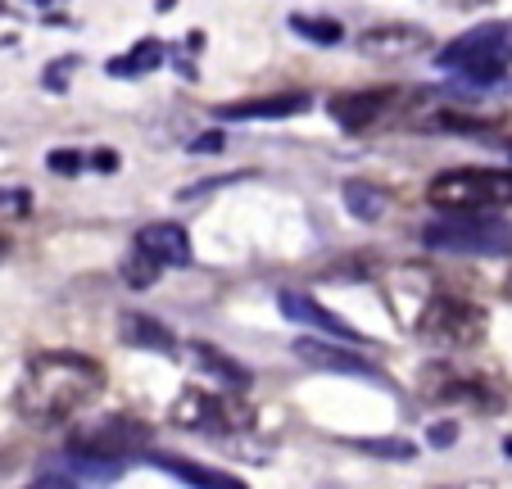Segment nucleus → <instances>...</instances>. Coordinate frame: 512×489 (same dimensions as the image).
<instances>
[{
  "instance_id": "obj_4",
  "label": "nucleus",
  "mask_w": 512,
  "mask_h": 489,
  "mask_svg": "<svg viewBox=\"0 0 512 489\" xmlns=\"http://www.w3.org/2000/svg\"><path fill=\"white\" fill-rule=\"evenodd\" d=\"M168 417H173V426L195 431V435H209V440H232V435L254 431V422H259V413H254L241 394L200 390V385H191V390L177 394L173 408H168Z\"/></svg>"
},
{
  "instance_id": "obj_7",
  "label": "nucleus",
  "mask_w": 512,
  "mask_h": 489,
  "mask_svg": "<svg viewBox=\"0 0 512 489\" xmlns=\"http://www.w3.org/2000/svg\"><path fill=\"white\" fill-rule=\"evenodd\" d=\"M426 250L440 254H481V259H499V254H512V222L503 218H440L422 231Z\"/></svg>"
},
{
  "instance_id": "obj_31",
  "label": "nucleus",
  "mask_w": 512,
  "mask_h": 489,
  "mask_svg": "<svg viewBox=\"0 0 512 489\" xmlns=\"http://www.w3.org/2000/svg\"><path fill=\"white\" fill-rule=\"evenodd\" d=\"M508 159H512V145H508Z\"/></svg>"
},
{
  "instance_id": "obj_5",
  "label": "nucleus",
  "mask_w": 512,
  "mask_h": 489,
  "mask_svg": "<svg viewBox=\"0 0 512 489\" xmlns=\"http://www.w3.org/2000/svg\"><path fill=\"white\" fill-rule=\"evenodd\" d=\"M435 64L458 73L463 82L490 87V82H499L512 64V23L499 19V23H481V28L463 32V37H454L440 55H435Z\"/></svg>"
},
{
  "instance_id": "obj_11",
  "label": "nucleus",
  "mask_w": 512,
  "mask_h": 489,
  "mask_svg": "<svg viewBox=\"0 0 512 489\" xmlns=\"http://www.w3.org/2000/svg\"><path fill=\"white\" fill-rule=\"evenodd\" d=\"M277 308L286 313V322L313 326V331H322V336H331V340H345V345H358V331H354V326H349L340 313L322 308L313 295H300V290H281V295H277Z\"/></svg>"
},
{
  "instance_id": "obj_32",
  "label": "nucleus",
  "mask_w": 512,
  "mask_h": 489,
  "mask_svg": "<svg viewBox=\"0 0 512 489\" xmlns=\"http://www.w3.org/2000/svg\"><path fill=\"white\" fill-rule=\"evenodd\" d=\"M0 250H5V240H0Z\"/></svg>"
},
{
  "instance_id": "obj_2",
  "label": "nucleus",
  "mask_w": 512,
  "mask_h": 489,
  "mask_svg": "<svg viewBox=\"0 0 512 489\" xmlns=\"http://www.w3.org/2000/svg\"><path fill=\"white\" fill-rule=\"evenodd\" d=\"M105 394V367L87 354H32L14 385V408L19 417L37 426H55L68 417L87 413L91 403Z\"/></svg>"
},
{
  "instance_id": "obj_23",
  "label": "nucleus",
  "mask_w": 512,
  "mask_h": 489,
  "mask_svg": "<svg viewBox=\"0 0 512 489\" xmlns=\"http://www.w3.org/2000/svg\"><path fill=\"white\" fill-rule=\"evenodd\" d=\"M223 145H227L223 132H204V136H195V141H191V154H218Z\"/></svg>"
},
{
  "instance_id": "obj_26",
  "label": "nucleus",
  "mask_w": 512,
  "mask_h": 489,
  "mask_svg": "<svg viewBox=\"0 0 512 489\" xmlns=\"http://www.w3.org/2000/svg\"><path fill=\"white\" fill-rule=\"evenodd\" d=\"M0 209H14V213H28V195H23V191H0Z\"/></svg>"
},
{
  "instance_id": "obj_12",
  "label": "nucleus",
  "mask_w": 512,
  "mask_h": 489,
  "mask_svg": "<svg viewBox=\"0 0 512 489\" xmlns=\"http://www.w3.org/2000/svg\"><path fill=\"white\" fill-rule=\"evenodd\" d=\"M295 354L309 367H327V372H345V376H377V367L349 345H327V340H295Z\"/></svg>"
},
{
  "instance_id": "obj_17",
  "label": "nucleus",
  "mask_w": 512,
  "mask_h": 489,
  "mask_svg": "<svg viewBox=\"0 0 512 489\" xmlns=\"http://www.w3.org/2000/svg\"><path fill=\"white\" fill-rule=\"evenodd\" d=\"M345 209L354 213L358 222H381L386 218V209H390V195L381 191L377 182H345Z\"/></svg>"
},
{
  "instance_id": "obj_15",
  "label": "nucleus",
  "mask_w": 512,
  "mask_h": 489,
  "mask_svg": "<svg viewBox=\"0 0 512 489\" xmlns=\"http://www.w3.org/2000/svg\"><path fill=\"white\" fill-rule=\"evenodd\" d=\"M118 336H123L127 345H136V349H159V354H173V349H177L173 331H168L159 317H145V313H123Z\"/></svg>"
},
{
  "instance_id": "obj_24",
  "label": "nucleus",
  "mask_w": 512,
  "mask_h": 489,
  "mask_svg": "<svg viewBox=\"0 0 512 489\" xmlns=\"http://www.w3.org/2000/svg\"><path fill=\"white\" fill-rule=\"evenodd\" d=\"M28 489H78V480H68L64 471H46V476H41L37 485H28Z\"/></svg>"
},
{
  "instance_id": "obj_3",
  "label": "nucleus",
  "mask_w": 512,
  "mask_h": 489,
  "mask_svg": "<svg viewBox=\"0 0 512 489\" xmlns=\"http://www.w3.org/2000/svg\"><path fill=\"white\" fill-rule=\"evenodd\" d=\"M426 200L445 209L449 218H476L485 209H508L512 204V173L503 168H449L431 177Z\"/></svg>"
},
{
  "instance_id": "obj_9",
  "label": "nucleus",
  "mask_w": 512,
  "mask_h": 489,
  "mask_svg": "<svg viewBox=\"0 0 512 489\" xmlns=\"http://www.w3.org/2000/svg\"><path fill=\"white\" fill-rule=\"evenodd\" d=\"M132 250H141L145 259H155L159 268H186V263L195 259L191 231H186L182 222H145V227L136 231Z\"/></svg>"
},
{
  "instance_id": "obj_22",
  "label": "nucleus",
  "mask_w": 512,
  "mask_h": 489,
  "mask_svg": "<svg viewBox=\"0 0 512 489\" xmlns=\"http://www.w3.org/2000/svg\"><path fill=\"white\" fill-rule=\"evenodd\" d=\"M50 173H64V177H78L82 173V154L78 150H50Z\"/></svg>"
},
{
  "instance_id": "obj_14",
  "label": "nucleus",
  "mask_w": 512,
  "mask_h": 489,
  "mask_svg": "<svg viewBox=\"0 0 512 489\" xmlns=\"http://www.w3.org/2000/svg\"><path fill=\"white\" fill-rule=\"evenodd\" d=\"M186 354H191V363L200 367V372H209L213 381H218V390H245L250 385V367H241L232 354H223V349L213 345H186Z\"/></svg>"
},
{
  "instance_id": "obj_25",
  "label": "nucleus",
  "mask_w": 512,
  "mask_h": 489,
  "mask_svg": "<svg viewBox=\"0 0 512 489\" xmlns=\"http://www.w3.org/2000/svg\"><path fill=\"white\" fill-rule=\"evenodd\" d=\"M426 440L445 449V444H454V440H458V426H454V422H440V426H431V435H426Z\"/></svg>"
},
{
  "instance_id": "obj_1",
  "label": "nucleus",
  "mask_w": 512,
  "mask_h": 489,
  "mask_svg": "<svg viewBox=\"0 0 512 489\" xmlns=\"http://www.w3.org/2000/svg\"><path fill=\"white\" fill-rule=\"evenodd\" d=\"M390 304H395V313L413 326L426 345H440V349H476L485 340V331H490L485 308L476 299L440 286L422 268H404L390 281Z\"/></svg>"
},
{
  "instance_id": "obj_20",
  "label": "nucleus",
  "mask_w": 512,
  "mask_h": 489,
  "mask_svg": "<svg viewBox=\"0 0 512 489\" xmlns=\"http://www.w3.org/2000/svg\"><path fill=\"white\" fill-rule=\"evenodd\" d=\"M118 272H123V281H127L132 290H150V286L159 281V272H164V268H159L155 259H145L141 250H132V254L123 259V268H118Z\"/></svg>"
},
{
  "instance_id": "obj_8",
  "label": "nucleus",
  "mask_w": 512,
  "mask_h": 489,
  "mask_svg": "<svg viewBox=\"0 0 512 489\" xmlns=\"http://www.w3.org/2000/svg\"><path fill=\"white\" fill-rule=\"evenodd\" d=\"M426 394L435 403H458V408H472V413H499L508 403V385L490 372H472V367L458 363H440L426 372Z\"/></svg>"
},
{
  "instance_id": "obj_29",
  "label": "nucleus",
  "mask_w": 512,
  "mask_h": 489,
  "mask_svg": "<svg viewBox=\"0 0 512 489\" xmlns=\"http://www.w3.org/2000/svg\"><path fill=\"white\" fill-rule=\"evenodd\" d=\"M463 489H490V485H463Z\"/></svg>"
},
{
  "instance_id": "obj_16",
  "label": "nucleus",
  "mask_w": 512,
  "mask_h": 489,
  "mask_svg": "<svg viewBox=\"0 0 512 489\" xmlns=\"http://www.w3.org/2000/svg\"><path fill=\"white\" fill-rule=\"evenodd\" d=\"M309 109V96H268V100H241V105H223V118H295Z\"/></svg>"
},
{
  "instance_id": "obj_13",
  "label": "nucleus",
  "mask_w": 512,
  "mask_h": 489,
  "mask_svg": "<svg viewBox=\"0 0 512 489\" xmlns=\"http://www.w3.org/2000/svg\"><path fill=\"white\" fill-rule=\"evenodd\" d=\"M155 467H164L168 476H177L182 485H191V489H245L241 476L218 471V467H204V462H191V458H168V453H159Z\"/></svg>"
},
{
  "instance_id": "obj_6",
  "label": "nucleus",
  "mask_w": 512,
  "mask_h": 489,
  "mask_svg": "<svg viewBox=\"0 0 512 489\" xmlns=\"http://www.w3.org/2000/svg\"><path fill=\"white\" fill-rule=\"evenodd\" d=\"M150 449V426L136 422V417H100L87 422L68 435V458H87V462H109V467H123L127 458Z\"/></svg>"
},
{
  "instance_id": "obj_10",
  "label": "nucleus",
  "mask_w": 512,
  "mask_h": 489,
  "mask_svg": "<svg viewBox=\"0 0 512 489\" xmlns=\"http://www.w3.org/2000/svg\"><path fill=\"white\" fill-rule=\"evenodd\" d=\"M399 105V91L395 87H377V91H349V96H336L331 100V118H336L345 132H368L372 123L390 114Z\"/></svg>"
},
{
  "instance_id": "obj_21",
  "label": "nucleus",
  "mask_w": 512,
  "mask_h": 489,
  "mask_svg": "<svg viewBox=\"0 0 512 489\" xmlns=\"http://www.w3.org/2000/svg\"><path fill=\"white\" fill-rule=\"evenodd\" d=\"M358 449H363V453H381V458H413V453H417L408 440H363Z\"/></svg>"
},
{
  "instance_id": "obj_27",
  "label": "nucleus",
  "mask_w": 512,
  "mask_h": 489,
  "mask_svg": "<svg viewBox=\"0 0 512 489\" xmlns=\"http://www.w3.org/2000/svg\"><path fill=\"white\" fill-rule=\"evenodd\" d=\"M91 163H96V168H118V154L100 150V154H96V159H91Z\"/></svg>"
},
{
  "instance_id": "obj_18",
  "label": "nucleus",
  "mask_w": 512,
  "mask_h": 489,
  "mask_svg": "<svg viewBox=\"0 0 512 489\" xmlns=\"http://www.w3.org/2000/svg\"><path fill=\"white\" fill-rule=\"evenodd\" d=\"M159 59H164V46H159V41H136L127 55H118L114 64H109V73H114V77H136V73L159 68Z\"/></svg>"
},
{
  "instance_id": "obj_30",
  "label": "nucleus",
  "mask_w": 512,
  "mask_h": 489,
  "mask_svg": "<svg viewBox=\"0 0 512 489\" xmlns=\"http://www.w3.org/2000/svg\"><path fill=\"white\" fill-rule=\"evenodd\" d=\"M508 295H512V272H508Z\"/></svg>"
},
{
  "instance_id": "obj_19",
  "label": "nucleus",
  "mask_w": 512,
  "mask_h": 489,
  "mask_svg": "<svg viewBox=\"0 0 512 489\" xmlns=\"http://www.w3.org/2000/svg\"><path fill=\"white\" fill-rule=\"evenodd\" d=\"M290 28L300 32L304 41H313V46H336L345 37L336 19H313V14H290Z\"/></svg>"
},
{
  "instance_id": "obj_28",
  "label": "nucleus",
  "mask_w": 512,
  "mask_h": 489,
  "mask_svg": "<svg viewBox=\"0 0 512 489\" xmlns=\"http://www.w3.org/2000/svg\"><path fill=\"white\" fill-rule=\"evenodd\" d=\"M503 453H512V440H503Z\"/></svg>"
}]
</instances>
